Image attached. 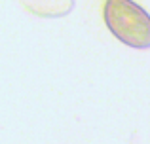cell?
<instances>
[{"mask_svg": "<svg viewBox=\"0 0 150 144\" xmlns=\"http://www.w3.org/2000/svg\"><path fill=\"white\" fill-rule=\"evenodd\" d=\"M105 23L108 30L122 42L135 49L150 48V15L133 0H106Z\"/></svg>", "mask_w": 150, "mask_h": 144, "instance_id": "obj_1", "label": "cell"}, {"mask_svg": "<svg viewBox=\"0 0 150 144\" xmlns=\"http://www.w3.org/2000/svg\"><path fill=\"white\" fill-rule=\"evenodd\" d=\"M23 4L40 17H65L74 8V0H23Z\"/></svg>", "mask_w": 150, "mask_h": 144, "instance_id": "obj_2", "label": "cell"}]
</instances>
